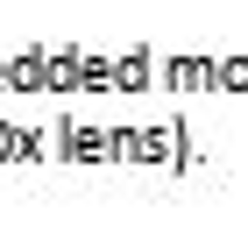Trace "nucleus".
Returning a JSON list of instances; mask_svg holds the SVG:
<instances>
[]
</instances>
